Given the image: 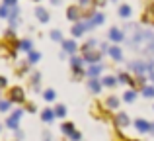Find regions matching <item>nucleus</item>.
<instances>
[{"mask_svg": "<svg viewBox=\"0 0 154 141\" xmlns=\"http://www.w3.org/2000/svg\"><path fill=\"white\" fill-rule=\"evenodd\" d=\"M20 49H22V51H27V53H29V51L33 49V43H31L29 39H22V41H20Z\"/></svg>", "mask_w": 154, "mask_h": 141, "instance_id": "nucleus-22", "label": "nucleus"}, {"mask_svg": "<svg viewBox=\"0 0 154 141\" xmlns=\"http://www.w3.org/2000/svg\"><path fill=\"white\" fill-rule=\"evenodd\" d=\"M10 106H12V100L8 98V100H0V112H8L10 110Z\"/></svg>", "mask_w": 154, "mask_h": 141, "instance_id": "nucleus-27", "label": "nucleus"}, {"mask_svg": "<svg viewBox=\"0 0 154 141\" xmlns=\"http://www.w3.org/2000/svg\"><path fill=\"white\" fill-rule=\"evenodd\" d=\"M70 65H72V69H76V67H82V65H84V57H78V55H72V59H70Z\"/></svg>", "mask_w": 154, "mask_h": 141, "instance_id": "nucleus-24", "label": "nucleus"}, {"mask_svg": "<svg viewBox=\"0 0 154 141\" xmlns=\"http://www.w3.org/2000/svg\"><path fill=\"white\" fill-rule=\"evenodd\" d=\"M39 59H41V55H39L37 51H33V49H31L29 53H27V63H29V65H35V63H37Z\"/></svg>", "mask_w": 154, "mask_h": 141, "instance_id": "nucleus-21", "label": "nucleus"}, {"mask_svg": "<svg viewBox=\"0 0 154 141\" xmlns=\"http://www.w3.org/2000/svg\"><path fill=\"white\" fill-rule=\"evenodd\" d=\"M6 84H8V80L4 79V76H0V88H4V86H6Z\"/></svg>", "mask_w": 154, "mask_h": 141, "instance_id": "nucleus-38", "label": "nucleus"}, {"mask_svg": "<svg viewBox=\"0 0 154 141\" xmlns=\"http://www.w3.org/2000/svg\"><path fill=\"white\" fill-rule=\"evenodd\" d=\"M55 96H57V94H55V90H51V88L43 92V98H45L47 102H53V100H55Z\"/></svg>", "mask_w": 154, "mask_h": 141, "instance_id": "nucleus-29", "label": "nucleus"}, {"mask_svg": "<svg viewBox=\"0 0 154 141\" xmlns=\"http://www.w3.org/2000/svg\"><path fill=\"white\" fill-rule=\"evenodd\" d=\"M135 127L140 131V133H146V131H150V123H148L146 120H140V118L135 122Z\"/></svg>", "mask_w": 154, "mask_h": 141, "instance_id": "nucleus-12", "label": "nucleus"}, {"mask_svg": "<svg viewBox=\"0 0 154 141\" xmlns=\"http://www.w3.org/2000/svg\"><path fill=\"white\" fill-rule=\"evenodd\" d=\"M115 123H117V126H121V127H127L129 126V116L127 114H123V112H119V114H117L115 116Z\"/></svg>", "mask_w": 154, "mask_h": 141, "instance_id": "nucleus-16", "label": "nucleus"}, {"mask_svg": "<svg viewBox=\"0 0 154 141\" xmlns=\"http://www.w3.org/2000/svg\"><path fill=\"white\" fill-rule=\"evenodd\" d=\"M107 37L111 39L113 43H121V41H125V34L119 30V27H111V30L107 31Z\"/></svg>", "mask_w": 154, "mask_h": 141, "instance_id": "nucleus-4", "label": "nucleus"}, {"mask_svg": "<svg viewBox=\"0 0 154 141\" xmlns=\"http://www.w3.org/2000/svg\"><path fill=\"white\" fill-rule=\"evenodd\" d=\"M107 55L113 59V61H123V51H121V47L119 45H111V47H107Z\"/></svg>", "mask_w": 154, "mask_h": 141, "instance_id": "nucleus-6", "label": "nucleus"}, {"mask_svg": "<svg viewBox=\"0 0 154 141\" xmlns=\"http://www.w3.org/2000/svg\"><path fill=\"white\" fill-rule=\"evenodd\" d=\"M102 69H103V67H102V63H94V65H90V69L86 71V75L90 76V79H98V76H100V72H102Z\"/></svg>", "mask_w": 154, "mask_h": 141, "instance_id": "nucleus-9", "label": "nucleus"}, {"mask_svg": "<svg viewBox=\"0 0 154 141\" xmlns=\"http://www.w3.org/2000/svg\"><path fill=\"white\" fill-rule=\"evenodd\" d=\"M80 137H82V135H80L78 131H74V133L70 135V139H72V141H80Z\"/></svg>", "mask_w": 154, "mask_h": 141, "instance_id": "nucleus-35", "label": "nucleus"}, {"mask_svg": "<svg viewBox=\"0 0 154 141\" xmlns=\"http://www.w3.org/2000/svg\"><path fill=\"white\" fill-rule=\"evenodd\" d=\"M119 16L121 18H129V16H131V6H127V4L119 6Z\"/></svg>", "mask_w": 154, "mask_h": 141, "instance_id": "nucleus-25", "label": "nucleus"}, {"mask_svg": "<svg viewBox=\"0 0 154 141\" xmlns=\"http://www.w3.org/2000/svg\"><path fill=\"white\" fill-rule=\"evenodd\" d=\"M60 43H63V51L64 53H74L76 51V41L74 39H63Z\"/></svg>", "mask_w": 154, "mask_h": 141, "instance_id": "nucleus-11", "label": "nucleus"}, {"mask_svg": "<svg viewBox=\"0 0 154 141\" xmlns=\"http://www.w3.org/2000/svg\"><path fill=\"white\" fill-rule=\"evenodd\" d=\"M4 4H6V6H10V8H14L16 6V0H4Z\"/></svg>", "mask_w": 154, "mask_h": 141, "instance_id": "nucleus-36", "label": "nucleus"}, {"mask_svg": "<svg viewBox=\"0 0 154 141\" xmlns=\"http://www.w3.org/2000/svg\"><path fill=\"white\" fill-rule=\"evenodd\" d=\"M117 82H119V80H117L115 76H103V79H102V84H103V86H115Z\"/></svg>", "mask_w": 154, "mask_h": 141, "instance_id": "nucleus-23", "label": "nucleus"}, {"mask_svg": "<svg viewBox=\"0 0 154 141\" xmlns=\"http://www.w3.org/2000/svg\"><path fill=\"white\" fill-rule=\"evenodd\" d=\"M135 98H137V92L135 90H127V92H125V96H123L125 102H135Z\"/></svg>", "mask_w": 154, "mask_h": 141, "instance_id": "nucleus-26", "label": "nucleus"}, {"mask_svg": "<svg viewBox=\"0 0 154 141\" xmlns=\"http://www.w3.org/2000/svg\"><path fill=\"white\" fill-rule=\"evenodd\" d=\"M60 131H63L64 135H68V137H70V135L74 133V123H72V122H66V123H63Z\"/></svg>", "mask_w": 154, "mask_h": 141, "instance_id": "nucleus-20", "label": "nucleus"}, {"mask_svg": "<svg viewBox=\"0 0 154 141\" xmlns=\"http://www.w3.org/2000/svg\"><path fill=\"white\" fill-rule=\"evenodd\" d=\"M102 80H98V79H90V82H88V88H90L94 94H98V92H102Z\"/></svg>", "mask_w": 154, "mask_h": 141, "instance_id": "nucleus-15", "label": "nucleus"}, {"mask_svg": "<svg viewBox=\"0 0 154 141\" xmlns=\"http://www.w3.org/2000/svg\"><path fill=\"white\" fill-rule=\"evenodd\" d=\"M0 131H2V126H0Z\"/></svg>", "mask_w": 154, "mask_h": 141, "instance_id": "nucleus-41", "label": "nucleus"}, {"mask_svg": "<svg viewBox=\"0 0 154 141\" xmlns=\"http://www.w3.org/2000/svg\"><path fill=\"white\" fill-rule=\"evenodd\" d=\"M84 31H88L86 20H78V22H74V26H72V35H74V37H80Z\"/></svg>", "mask_w": 154, "mask_h": 141, "instance_id": "nucleus-5", "label": "nucleus"}, {"mask_svg": "<svg viewBox=\"0 0 154 141\" xmlns=\"http://www.w3.org/2000/svg\"><path fill=\"white\" fill-rule=\"evenodd\" d=\"M107 0H94V6H103Z\"/></svg>", "mask_w": 154, "mask_h": 141, "instance_id": "nucleus-37", "label": "nucleus"}, {"mask_svg": "<svg viewBox=\"0 0 154 141\" xmlns=\"http://www.w3.org/2000/svg\"><path fill=\"white\" fill-rule=\"evenodd\" d=\"M66 18L70 20V22H78V20H82L84 18V14H82V8L80 6H68V10H66Z\"/></svg>", "mask_w": 154, "mask_h": 141, "instance_id": "nucleus-2", "label": "nucleus"}, {"mask_svg": "<svg viewBox=\"0 0 154 141\" xmlns=\"http://www.w3.org/2000/svg\"><path fill=\"white\" fill-rule=\"evenodd\" d=\"M150 133L154 135V123H150Z\"/></svg>", "mask_w": 154, "mask_h": 141, "instance_id": "nucleus-40", "label": "nucleus"}, {"mask_svg": "<svg viewBox=\"0 0 154 141\" xmlns=\"http://www.w3.org/2000/svg\"><path fill=\"white\" fill-rule=\"evenodd\" d=\"M129 67H131L137 75H144V72L148 71V63H144V61H133V63H129Z\"/></svg>", "mask_w": 154, "mask_h": 141, "instance_id": "nucleus-8", "label": "nucleus"}, {"mask_svg": "<svg viewBox=\"0 0 154 141\" xmlns=\"http://www.w3.org/2000/svg\"><path fill=\"white\" fill-rule=\"evenodd\" d=\"M8 8L10 6H6V4L0 6V18H8V16H10V10H8Z\"/></svg>", "mask_w": 154, "mask_h": 141, "instance_id": "nucleus-32", "label": "nucleus"}, {"mask_svg": "<svg viewBox=\"0 0 154 141\" xmlns=\"http://www.w3.org/2000/svg\"><path fill=\"white\" fill-rule=\"evenodd\" d=\"M143 22L148 24V26H154V4H152V6H148L146 12L143 14Z\"/></svg>", "mask_w": 154, "mask_h": 141, "instance_id": "nucleus-10", "label": "nucleus"}, {"mask_svg": "<svg viewBox=\"0 0 154 141\" xmlns=\"http://www.w3.org/2000/svg\"><path fill=\"white\" fill-rule=\"evenodd\" d=\"M39 79H41V76H39V72H33V76H31V82H33V88H37V86H39Z\"/></svg>", "mask_w": 154, "mask_h": 141, "instance_id": "nucleus-33", "label": "nucleus"}, {"mask_svg": "<svg viewBox=\"0 0 154 141\" xmlns=\"http://www.w3.org/2000/svg\"><path fill=\"white\" fill-rule=\"evenodd\" d=\"M105 106H107L109 110H117V108H119V98H117V96H107Z\"/></svg>", "mask_w": 154, "mask_h": 141, "instance_id": "nucleus-17", "label": "nucleus"}, {"mask_svg": "<svg viewBox=\"0 0 154 141\" xmlns=\"http://www.w3.org/2000/svg\"><path fill=\"white\" fill-rule=\"evenodd\" d=\"M22 114H23V110H16L14 114L8 118L6 126H8V127H12V130H18V123H20V118H22Z\"/></svg>", "mask_w": 154, "mask_h": 141, "instance_id": "nucleus-7", "label": "nucleus"}, {"mask_svg": "<svg viewBox=\"0 0 154 141\" xmlns=\"http://www.w3.org/2000/svg\"><path fill=\"white\" fill-rule=\"evenodd\" d=\"M117 80H119V82H123V84H129V86H135V84H137V80L133 79L131 75H127V72H121V75L117 76Z\"/></svg>", "mask_w": 154, "mask_h": 141, "instance_id": "nucleus-14", "label": "nucleus"}, {"mask_svg": "<svg viewBox=\"0 0 154 141\" xmlns=\"http://www.w3.org/2000/svg\"><path fill=\"white\" fill-rule=\"evenodd\" d=\"M10 100L16 102V104H23V102H26V94H23V90L20 86H14L10 90Z\"/></svg>", "mask_w": 154, "mask_h": 141, "instance_id": "nucleus-3", "label": "nucleus"}, {"mask_svg": "<svg viewBox=\"0 0 154 141\" xmlns=\"http://www.w3.org/2000/svg\"><path fill=\"white\" fill-rule=\"evenodd\" d=\"M35 16H37V20H39L41 24H47V22H49V12H47L45 8H41V6L35 10Z\"/></svg>", "mask_w": 154, "mask_h": 141, "instance_id": "nucleus-13", "label": "nucleus"}, {"mask_svg": "<svg viewBox=\"0 0 154 141\" xmlns=\"http://www.w3.org/2000/svg\"><path fill=\"white\" fill-rule=\"evenodd\" d=\"M41 118H43V122L51 123L53 120H55V110H49V108H47V110H43L41 112Z\"/></svg>", "mask_w": 154, "mask_h": 141, "instance_id": "nucleus-19", "label": "nucleus"}, {"mask_svg": "<svg viewBox=\"0 0 154 141\" xmlns=\"http://www.w3.org/2000/svg\"><path fill=\"white\" fill-rule=\"evenodd\" d=\"M82 57L86 63H90V65H94V63H100V59H102V51H96L94 49H88V47H82Z\"/></svg>", "mask_w": 154, "mask_h": 141, "instance_id": "nucleus-1", "label": "nucleus"}, {"mask_svg": "<svg viewBox=\"0 0 154 141\" xmlns=\"http://www.w3.org/2000/svg\"><path fill=\"white\" fill-rule=\"evenodd\" d=\"M143 96H146V98H154V86H143Z\"/></svg>", "mask_w": 154, "mask_h": 141, "instance_id": "nucleus-28", "label": "nucleus"}, {"mask_svg": "<svg viewBox=\"0 0 154 141\" xmlns=\"http://www.w3.org/2000/svg\"><path fill=\"white\" fill-rule=\"evenodd\" d=\"M55 116H59V118H64V116H66V108H64L63 104H60V106H57V108H55Z\"/></svg>", "mask_w": 154, "mask_h": 141, "instance_id": "nucleus-30", "label": "nucleus"}, {"mask_svg": "<svg viewBox=\"0 0 154 141\" xmlns=\"http://www.w3.org/2000/svg\"><path fill=\"white\" fill-rule=\"evenodd\" d=\"M51 39L53 41H63V34H60L59 30H53L51 31Z\"/></svg>", "mask_w": 154, "mask_h": 141, "instance_id": "nucleus-31", "label": "nucleus"}, {"mask_svg": "<svg viewBox=\"0 0 154 141\" xmlns=\"http://www.w3.org/2000/svg\"><path fill=\"white\" fill-rule=\"evenodd\" d=\"M90 18H92V24H94V26H102L103 20H105V16L102 14V12H94Z\"/></svg>", "mask_w": 154, "mask_h": 141, "instance_id": "nucleus-18", "label": "nucleus"}, {"mask_svg": "<svg viewBox=\"0 0 154 141\" xmlns=\"http://www.w3.org/2000/svg\"><path fill=\"white\" fill-rule=\"evenodd\" d=\"M84 75H86V72L82 71V67H76V69H74V79H82Z\"/></svg>", "mask_w": 154, "mask_h": 141, "instance_id": "nucleus-34", "label": "nucleus"}, {"mask_svg": "<svg viewBox=\"0 0 154 141\" xmlns=\"http://www.w3.org/2000/svg\"><path fill=\"white\" fill-rule=\"evenodd\" d=\"M51 4H55V6H57V4H60V0H51Z\"/></svg>", "mask_w": 154, "mask_h": 141, "instance_id": "nucleus-39", "label": "nucleus"}, {"mask_svg": "<svg viewBox=\"0 0 154 141\" xmlns=\"http://www.w3.org/2000/svg\"><path fill=\"white\" fill-rule=\"evenodd\" d=\"M35 2H39V0H35Z\"/></svg>", "mask_w": 154, "mask_h": 141, "instance_id": "nucleus-42", "label": "nucleus"}]
</instances>
